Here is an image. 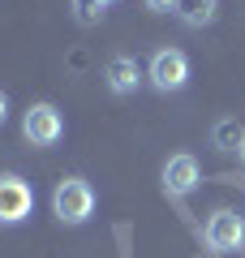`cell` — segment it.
Listing matches in <instances>:
<instances>
[{
    "label": "cell",
    "instance_id": "7",
    "mask_svg": "<svg viewBox=\"0 0 245 258\" xmlns=\"http://www.w3.org/2000/svg\"><path fill=\"white\" fill-rule=\"evenodd\" d=\"M103 82H108L112 95H138V86H142V69H138L134 56H112V60L103 64Z\"/></svg>",
    "mask_w": 245,
    "mask_h": 258
},
{
    "label": "cell",
    "instance_id": "6",
    "mask_svg": "<svg viewBox=\"0 0 245 258\" xmlns=\"http://www.w3.org/2000/svg\"><path fill=\"white\" fill-rule=\"evenodd\" d=\"M159 176H163V189L172 194V198H185V194H194L202 185V168H198L194 155H172Z\"/></svg>",
    "mask_w": 245,
    "mask_h": 258
},
{
    "label": "cell",
    "instance_id": "8",
    "mask_svg": "<svg viewBox=\"0 0 245 258\" xmlns=\"http://www.w3.org/2000/svg\"><path fill=\"white\" fill-rule=\"evenodd\" d=\"M176 22L181 26H190V30H202V26H211V22L219 18V0H176Z\"/></svg>",
    "mask_w": 245,
    "mask_h": 258
},
{
    "label": "cell",
    "instance_id": "5",
    "mask_svg": "<svg viewBox=\"0 0 245 258\" xmlns=\"http://www.w3.org/2000/svg\"><path fill=\"white\" fill-rule=\"evenodd\" d=\"M207 245L215 249V254H236V249H245V215L232 211V207L211 211V220H207Z\"/></svg>",
    "mask_w": 245,
    "mask_h": 258
},
{
    "label": "cell",
    "instance_id": "13",
    "mask_svg": "<svg viewBox=\"0 0 245 258\" xmlns=\"http://www.w3.org/2000/svg\"><path fill=\"white\" fill-rule=\"evenodd\" d=\"M236 159H241V164H245V138H241V147H236Z\"/></svg>",
    "mask_w": 245,
    "mask_h": 258
},
{
    "label": "cell",
    "instance_id": "12",
    "mask_svg": "<svg viewBox=\"0 0 245 258\" xmlns=\"http://www.w3.org/2000/svg\"><path fill=\"white\" fill-rule=\"evenodd\" d=\"M5 120H9V95L0 91V129H5Z\"/></svg>",
    "mask_w": 245,
    "mask_h": 258
},
{
    "label": "cell",
    "instance_id": "10",
    "mask_svg": "<svg viewBox=\"0 0 245 258\" xmlns=\"http://www.w3.org/2000/svg\"><path fill=\"white\" fill-rule=\"evenodd\" d=\"M73 18H78L82 26H95V22L103 18V5H91V0H73Z\"/></svg>",
    "mask_w": 245,
    "mask_h": 258
},
{
    "label": "cell",
    "instance_id": "1",
    "mask_svg": "<svg viewBox=\"0 0 245 258\" xmlns=\"http://www.w3.org/2000/svg\"><path fill=\"white\" fill-rule=\"evenodd\" d=\"M52 215L65 224V228L86 224L95 215V189H91V181H82V176H65V181H56V189H52Z\"/></svg>",
    "mask_w": 245,
    "mask_h": 258
},
{
    "label": "cell",
    "instance_id": "9",
    "mask_svg": "<svg viewBox=\"0 0 245 258\" xmlns=\"http://www.w3.org/2000/svg\"><path fill=\"white\" fill-rule=\"evenodd\" d=\"M241 138H245V129L236 125V120H219V125L211 129V142H215L219 151H236V147H241Z\"/></svg>",
    "mask_w": 245,
    "mask_h": 258
},
{
    "label": "cell",
    "instance_id": "2",
    "mask_svg": "<svg viewBox=\"0 0 245 258\" xmlns=\"http://www.w3.org/2000/svg\"><path fill=\"white\" fill-rule=\"evenodd\" d=\"M22 138L30 142L35 151H47L65 138V116L56 103H30L22 112Z\"/></svg>",
    "mask_w": 245,
    "mask_h": 258
},
{
    "label": "cell",
    "instance_id": "4",
    "mask_svg": "<svg viewBox=\"0 0 245 258\" xmlns=\"http://www.w3.org/2000/svg\"><path fill=\"white\" fill-rule=\"evenodd\" d=\"M30 211H35L30 181L18 172H0V228H13V224L30 220Z\"/></svg>",
    "mask_w": 245,
    "mask_h": 258
},
{
    "label": "cell",
    "instance_id": "14",
    "mask_svg": "<svg viewBox=\"0 0 245 258\" xmlns=\"http://www.w3.org/2000/svg\"><path fill=\"white\" fill-rule=\"evenodd\" d=\"M91 5H112V0H91Z\"/></svg>",
    "mask_w": 245,
    "mask_h": 258
},
{
    "label": "cell",
    "instance_id": "3",
    "mask_svg": "<svg viewBox=\"0 0 245 258\" xmlns=\"http://www.w3.org/2000/svg\"><path fill=\"white\" fill-rule=\"evenodd\" d=\"M146 78L159 95H172V91H185L190 86V56L181 47H159V52L146 60Z\"/></svg>",
    "mask_w": 245,
    "mask_h": 258
},
{
    "label": "cell",
    "instance_id": "11",
    "mask_svg": "<svg viewBox=\"0 0 245 258\" xmlns=\"http://www.w3.org/2000/svg\"><path fill=\"white\" fill-rule=\"evenodd\" d=\"M151 13H168V9H176V0H142Z\"/></svg>",
    "mask_w": 245,
    "mask_h": 258
}]
</instances>
